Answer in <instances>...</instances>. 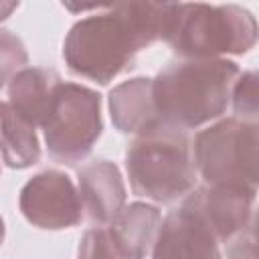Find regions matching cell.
I'll use <instances>...</instances> for the list:
<instances>
[{
	"instance_id": "16",
	"label": "cell",
	"mask_w": 259,
	"mask_h": 259,
	"mask_svg": "<svg viewBox=\"0 0 259 259\" xmlns=\"http://www.w3.org/2000/svg\"><path fill=\"white\" fill-rule=\"evenodd\" d=\"M233 109L237 113V119L243 121H257L259 113V101H257V73L247 71L239 75L233 93Z\"/></svg>"
},
{
	"instance_id": "17",
	"label": "cell",
	"mask_w": 259,
	"mask_h": 259,
	"mask_svg": "<svg viewBox=\"0 0 259 259\" xmlns=\"http://www.w3.org/2000/svg\"><path fill=\"white\" fill-rule=\"evenodd\" d=\"M79 259H125L115 245L109 229H89L79 245Z\"/></svg>"
},
{
	"instance_id": "8",
	"label": "cell",
	"mask_w": 259,
	"mask_h": 259,
	"mask_svg": "<svg viewBox=\"0 0 259 259\" xmlns=\"http://www.w3.org/2000/svg\"><path fill=\"white\" fill-rule=\"evenodd\" d=\"M255 194L257 188L249 186L208 184L190 190L184 196V202L202 217L217 241L227 245L233 237H237L255 221Z\"/></svg>"
},
{
	"instance_id": "10",
	"label": "cell",
	"mask_w": 259,
	"mask_h": 259,
	"mask_svg": "<svg viewBox=\"0 0 259 259\" xmlns=\"http://www.w3.org/2000/svg\"><path fill=\"white\" fill-rule=\"evenodd\" d=\"M79 196L93 223H111L125 202V184L119 168L109 160L89 162L79 170Z\"/></svg>"
},
{
	"instance_id": "9",
	"label": "cell",
	"mask_w": 259,
	"mask_h": 259,
	"mask_svg": "<svg viewBox=\"0 0 259 259\" xmlns=\"http://www.w3.org/2000/svg\"><path fill=\"white\" fill-rule=\"evenodd\" d=\"M152 259H221V251L202 217L182 202L160 223Z\"/></svg>"
},
{
	"instance_id": "2",
	"label": "cell",
	"mask_w": 259,
	"mask_h": 259,
	"mask_svg": "<svg viewBox=\"0 0 259 259\" xmlns=\"http://www.w3.org/2000/svg\"><path fill=\"white\" fill-rule=\"evenodd\" d=\"M241 71L229 59H182L152 79L158 117L180 130H192L221 117Z\"/></svg>"
},
{
	"instance_id": "7",
	"label": "cell",
	"mask_w": 259,
	"mask_h": 259,
	"mask_svg": "<svg viewBox=\"0 0 259 259\" xmlns=\"http://www.w3.org/2000/svg\"><path fill=\"white\" fill-rule=\"evenodd\" d=\"M18 206L30 225L47 231L69 229L83 219L79 190L61 170H42L34 174L22 186Z\"/></svg>"
},
{
	"instance_id": "20",
	"label": "cell",
	"mask_w": 259,
	"mask_h": 259,
	"mask_svg": "<svg viewBox=\"0 0 259 259\" xmlns=\"http://www.w3.org/2000/svg\"><path fill=\"white\" fill-rule=\"evenodd\" d=\"M4 235H6V229H4V221H2V217H0V247H2V243H4Z\"/></svg>"
},
{
	"instance_id": "19",
	"label": "cell",
	"mask_w": 259,
	"mask_h": 259,
	"mask_svg": "<svg viewBox=\"0 0 259 259\" xmlns=\"http://www.w3.org/2000/svg\"><path fill=\"white\" fill-rule=\"evenodd\" d=\"M18 8V2H0V20H6L12 10Z\"/></svg>"
},
{
	"instance_id": "6",
	"label": "cell",
	"mask_w": 259,
	"mask_h": 259,
	"mask_svg": "<svg viewBox=\"0 0 259 259\" xmlns=\"http://www.w3.org/2000/svg\"><path fill=\"white\" fill-rule=\"evenodd\" d=\"M40 127L51 158L67 166L81 162L103 130L101 95L85 85L61 81Z\"/></svg>"
},
{
	"instance_id": "4",
	"label": "cell",
	"mask_w": 259,
	"mask_h": 259,
	"mask_svg": "<svg viewBox=\"0 0 259 259\" xmlns=\"http://www.w3.org/2000/svg\"><path fill=\"white\" fill-rule=\"evenodd\" d=\"M125 170L134 194L160 204L184 198L196 184L186 132L162 119L140 132L127 146Z\"/></svg>"
},
{
	"instance_id": "15",
	"label": "cell",
	"mask_w": 259,
	"mask_h": 259,
	"mask_svg": "<svg viewBox=\"0 0 259 259\" xmlns=\"http://www.w3.org/2000/svg\"><path fill=\"white\" fill-rule=\"evenodd\" d=\"M28 63V53L22 45V40L6 30L0 28V89L10 83V79L24 69V65Z\"/></svg>"
},
{
	"instance_id": "3",
	"label": "cell",
	"mask_w": 259,
	"mask_h": 259,
	"mask_svg": "<svg viewBox=\"0 0 259 259\" xmlns=\"http://www.w3.org/2000/svg\"><path fill=\"white\" fill-rule=\"evenodd\" d=\"M162 40L184 59L245 55L257 42V20L235 4H166Z\"/></svg>"
},
{
	"instance_id": "18",
	"label": "cell",
	"mask_w": 259,
	"mask_h": 259,
	"mask_svg": "<svg viewBox=\"0 0 259 259\" xmlns=\"http://www.w3.org/2000/svg\"><path fill=\"white\" fill-rule=\"evenodd\" d=\"M229 259H257L255 253V221L227 243Z\"/></svg>"
},
{
	"instance_id": "5",
	"label": "cell",
	"mask_w": 259,
	"mask_h": 259,
	"mask_svg": "<svg viewBox=\"0 0 259 259\" xmlns=\"http://www.w3.org/2000/svg\"><path fill=\"white\" fill-rule=\"evenodd\" d=\"M194 168L208 184L257 188L259 125L237 117L221 119L194 138Z\"/></svg>"
},
{
	"instance_id": "14",
	"label": "cell",
	"mask_w": 259,
	"mask_h": 259,
	"mask_svg": "<svg viewBox=\"0 0 259 259\" xmlns=\"http://www.w3.org/2000/svg\"><path fill=\"white\" fill-rule=\"evenodd\" d=\"M0 154L8 168L24 170L40 160L34 125L20 117L10 103L0 101Z\"/></svg>"
},
{
	"instance_id": "11",
	"label": "cell",
	"mask_w": 259,
	"mask_h": 259,
	"mask_svg": "<svg viewBox=\"0 0 259 259\" xmlns=\"http://www.w3.org/2000/svg\"><path fill=\"white\" fill-rule=\"evenodd\" d=\"M109 115L121 134H140L160 121L150 77H134L109 91Z\"/></svg>"
},
{
	"instance_id": "12",
	"label": "cell",
	"mask_w": 259,
	"mask_h": 259,
	"mask_svg": "<svg viewBox=\"0 0 259 259\" xmlns=\"http://www.w3.org/2000/svg\"><path fill=\"white\" fill-rule=\"evenodd\" d=\"M162 214L148 202L123 206L111 221L109 233L125 259H146L154 247Z\"/></svg>"
},
{
	"instance_id": "1",
	"label": "cell",
	"mask_w": 259,
	"mask_h": 259,
	"mask_svg": "<svg viewBox=\"0 0 259 259\" xmlns=\"http://www.w3.org/2000/svg\"><path fill=\"white\" fill-rule=\"evenodd\" d=\"M166 4L117 2L77 20L65 36L63 59L73 75L107 85L134 57L162 38Z\"/></svg>"
},
{
	"instance_id": "13",
	"label": "cell",
	"mask_w": 259,
	"mask_h": 259,
	"mask_svg": "<svg viewBox=\"0 0 259 259\" xmlns=\"http://www.w3.org/2000/svg\"><path fill=\"white\" fill-rule=\"evenodd\" d=\"M61 77L51 69L24 67L8 83L12 109L32 125H42Z\"/></svg>"
}]
</instances>
